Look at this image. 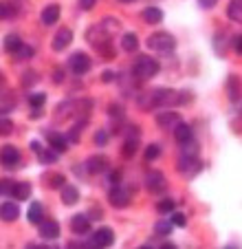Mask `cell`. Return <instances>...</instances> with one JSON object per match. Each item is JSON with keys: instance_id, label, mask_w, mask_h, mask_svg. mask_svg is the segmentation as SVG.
Wrapping results in <instances>:
<instances>
[{"instance_id": "cell-1", "label": "cell", "mask_w": 242, "mask_h": 249, "mask_svg": "<svg viewBox=\"0 0 242 249\" xmlns=\"http://www.w3.org/2000/svg\"><path fill=\"white\" fill-rule=\"evenodd\" d=\"M156 73H158V62L152 60L150 55H139L135 60V64H132V75L137 80H150Z\"/></svg>"}, {"instance_id": "cell-2", "label": "cell", "mask_w": 242, "mask_h": 249, "mask_svg": "<svg viewBox=\"0 0 242 249\" xmlns=\"http://www.w3.org/2000/svg\"><path fill=\"white\" fill-rule=\"evenodd\" d=\"M148 47L152 49V51L165 55V53H172L174 51L176 40H174V36H172V33H168V31H156V33H152V36L148 38Z\"/></svg>"}, {"instance_id": "cell-3", "label": "cell", "mask_w": 242, "mask_h": 249, "mask_svg": "<svg viewBox=\"0 0 242 249\" xmlns=\"http://www.w3.org/2000/svg\"><path fill=\"white\" fill-rule=\"evenodd\" d=\"M176 168H178V172L183 174V177H196V174L200 172V168H203V163H200V159L198 157H181L178 159V163H176Z\"/></svg>"}, {"instance_id": "cell-4", "label": "cell", "mask_w": 242, "mask_h": 249, "mask_svg": "<svg viewBox=\"0 0 242 249\" xmlns=\"http://www.w3.org/2000/svg\"><path fill=\"white\" fill-rule=\"evenodd\" d=\"M90 57L86 55V53H82V51H77V53H73V55L69 57V66H70V71L73 73H77V75H84V73H88L90 71Z\"/></svg>"}, {"instance_id": "cell-5", "label": "cell", "mask_w": 242, "mask_h": 249, "mask_svg": "<svg viewBox=\"0 0 242 249\" xmlns=\"http://www.w3.org/2000/svg\"><path fill=\"white\" fill-rule=\"evenodd\" d=\"M156 124L165 130H176V126L181 124V115L176 110H161L156 115Z\"/></svg>"}, {"instance_id": "cell-6", "label": "cell", "mask_w": 242, "mask_h": 249, "mask_svg": "<svg viewBox=\"0 0 242 249\" xmlns=\"http://www.w3.org/2000/svg\"><path fill=\"white\" fill-rule=\"evenodd\" d=\"M112 243H115V231H112L110 227H99L93 234V245L97 249H106V247H110Z\"/></svg>"}, {"instance_id": "cell-7", "label": "cell", "mask_w": 242, "mask_h": 249, "mask_svg": "<svg viewBox=\"0 0 242 249\" xmlns=\"http://www.w3.org/2000/svg\"><path fill=\"white\" fill-rule=\"evenodd\" d=\"M108 201H110L112 207H126L128 203H130V192L123 190L121 185H115V188L110 190V194H108Z\"/></svg>"}, {"instance_id": "cell-8", "label": "cell", "mask_w": 242, "mask_h": 249, "mask_svg": "<svg viewBox=\"0 0 242 249\" xmlns=\"http://www.w3.org/2000/svg\"><path fill=\"white\" fill-rule=\"evenodd\" d=\"M145 185H148V190H150L152 194H156V192H163V190L168 188V181H165L163 172L154 170V172L148 174V179H145Z\"/></svg>"}, {"instance_id": "cell-9", "label": "cell", "mask_w": 242, "mask_h": 249, "mask_svg": "<svg viewBox=\"0 0 242 249\" xmlns=\"http://www.w3.org/2000/svg\"><path fill=\"white\" fill-rule=\"evenodd\" d=\"M70 42H73V31L62 27L60 31L55 33V38H53V51H64Z\"/></svg>"}, {"instance_id": "cell-10", "label": "cell", "mask_w": 242, "mask_h": 249, "mask_svg": "<svg viewBox=\"0 0 242 249\" xmlns=\"http://www.w3.org/2000/svg\"><path fill=\"white\" fill-rule=\"evenodd\" d=\"M86 170H88V174H102L108 170V159L104 155H93L88 157V161H86Z\"/></svg>"}, {"instance_id": "cell-11", "label": "cell", "mask_w": 242, "mask_h": 249, "mask_svg": "<svg viewBox=\"0 0 242 249\" xmlns=\"http://www.w3.org/2000/svg\"><path fill=\"white\" fill-rule=\"evenodd\" d=\"M37 230H40V236H42V238L53 240L60 236V223L53 221V218H47L42 225H37Z\"/></svg>"}, {"instance_id": "cell-12", "label": "cell", "mask_w": 242, "mask_h": 249, "mask_svg": "<svg viewBox=\"0 0 242 249\" xmlns=\"http://www.w3.org/2000/svg\"><path fill=\"white\" fill-rule=\"evenodd\" d=\"M70 230H73L75 234H88L90 216H86V214H75V216L70 218Z\"/></svg>"}, {"instance_id": "cell-13", "label": "cell", "mask_w": 242, "mask_h": 249, "mask_svg": "<svg viewBox=\"0 0 242 249\" xmlns=\"http://www.w3.org/2000/svg\"><path fill=\"white\" fill-rule=\"evenodd\" d=\"M0 159H2V163L7 165V168H11V165H16L20 161V152L16 146H5L2 148V152H0Z\"/></svg>"}, {"instance_id": "cell-14", "label": "cell", "mask_w": 242, "mask_h": 249, "mask_svg": "<svg viewBox=\"0 0 242 249\" xmlns=\"http://www.w3.org/2000/svg\"><path fill=\"white\" fill-rule=\"evenodd\" d=\"M0 216H2V221H7V223L16 221V218L20 216V207L16 205V203H11V201L2 203V207H0Z\"/></svg>"}, {"instance_id": "cell-15", "label": "cell", "mask_w": 242, "mask_h": 249, "mask_svg": "<svg viewBox=\"0 0 242 249\" xmlns=\"http://www.w3.org/2000/svg\"><path fill=\"white\" fill-rule=\"evenodd\" d=\"M227 93L231 97V102H238L242 95V82L238 75H229V82H227Z\"/></svg>"}, {"instance_id": "cell-16", "label": "cell", "mask_w": 242, "mask_h": 249, "mask_svg": "<svg viewBox=\"0 0 242 249\" xmlns=\"http://www.w3.org/2000/svg\"><path fill=\"white\" fill-rule=\"evenodd\" d=\"M174 137H176L178 143H187V141L194 139V132H191V126L185 122H181L176 126V130H174Z\"/></svg>"}, {"instance_id": "cell-17", "label": "cell", "mask_w": 242, "mask_h": 249, "mask_svg": "<svg viewBox=\"0 0 242 249\" xmlns=\"http://www.w3.org/2000/svg\"><path fill=\"white\" fill-rule=\"evenodd\" d=\"M57 20H60V5H47L42 9V22L44 24H55Z\"/></svg>"}, {"instance_id": "cell-18", "label": "cell", "mask_w": 242, "mask_h": 249, "mask_svg": "<svg viewBox=\"0 0 242 249\" xmlns=\"http://www.w3.org/2000/svg\"><path fill=\"white\" fill-rule=\"evenodd\" d=\"M141 16H143V20L148 24H158L161 20H163V11L158 9V7H145Z\"/></svg>"}, {"instance_id": "cell-19", "label": "cell", "mask_w": 242, "mask_h": 249, "mask_svg": "<svg viewBox=\"0 0 242 249\" xmlns=\"http://www.w3.org/2000/svg\"><path fill=\"white\" fill-rule=\"evenodd\" d=\"M22 47H24V42L20 40L18 33H9V36L5 38V51H9L11 55H14V53H18Z\"/></svg>"}, {"instance_id": "cell-20", "label": "cell", "mask_w": 242, "mask_h": 249, "mask_svg": "<svg viewBox=\"0 0 242 249\" xmlns=\"http://www.w3.org/2000/svg\"><path fill=\"white\" fill-rule=\"evenodd\" d=\"M29 221L33 223V225H42L44 223V207H42V203H33L31 207H29Z\"/></svg>"}, {"instance_id": "cell-21", "label": "cell", "mask_w": 242, "mask_h": 249, "mask_svg": "<svg viewBox=\"0 0 242 249\" xmlns=\"http://www.w3.org/2000/svg\"><path fill=\"white\" fill-rule=\"evenodd\" d=\"M62 201H64L66 205H75V203L79 201V190L75 188V185H66V188H62Z\"/></svg>"}, {"instance_id": "cell-22", "label": "cell", "mask_w": 242, "mask_h": 249, "mask_svg": "<svg viewBox=\"0 0 242 249\" xmlns=\"http://www.w3.org/2000/svg\"><path fill=\"white\" fill-rule=\"evenodd\" d=\"M47 137H49V141H51V146L55 148V152H64L66 146H69V139L57 135V132H47Z\"/></svg>"}, {"instance_id": "cell-23", "label": "cell", "mask_w": 242, "mask_h": 249, "mask_svg": "<svg viewBox=\"0 0 242 249\" xmlns=\"http://www.w3.org/2000/svg\"><path fill=\"white\" fill-rule=\"evenodd\" d=\"M227 16L236 22H242V0H231L227 7Z\"/></svg>"}, {"instance_id": "cell-24", "label": "cell", "mask_w": 242, "mask_h": 249, "mask_svg": "<svg viewBox=\"0 0 242 249\" xmlns=\"http://www.w3.org/2000/svg\"><path fill=\"white\" fill-rule=\"evenodd\" d=\"M14 196L18 198V201H27V198L31 196V185L24 183V181L16 183V185H14Z\"/></svg>"}, {"instance_id": "cell-25", "label": "cell", "mask_w": 242, "mask_h": 249, "mask_svg": "<svg viewBox=\"0 0 242 249\" xmlns=\"http://www.w3.org/2000/svg\"><path fill=\"white\" fill-rule=\"evenodd\" d=\"M121 47H123V51L135 53V51H137V47H139V40H137L135 33H126V36L121 38Z\"/></svg>"}, {"instance_id": "cell-26", "label": "cell", "mask_w": 242, "mask_h": 249, "mask_svg": "<svg viewBox=\"0 0 242 249\" xmlns=\"http://www.w3.org/2000/svg\"><path fill=\"white\" fill-rule=\"evenodd\" d=\"M44 181H47L49 188H66V179L62 177V174H57V172L44 174Z\"/></svg>"}, {"instance_id": "cell-27", "label": "cell", "mask_w": 242, "mask_h": 249, "mask_svg": "<svg viewBox=\"0 0 242 249\" xmlns=\"http://www.w3.org/2000/svg\"><path fill=\"white\" fill-rule=\"evenodd\" d=\"M99 24H102L104 33H106L108 38H110V36H115V33H119V31H121V29H119V22H117L115 18H104Z\"/></svg>"}, {"instance_id": "cell-28", "label": "cell", "mask_w": 242, "mask_h": 249, "mask_svg": "<svg viewBox=\"0 0 242 249\" xmlns=\"http://www.w3.org/2000/svg\"><path fill=\"white\" fill-rule=\"evenodd\" d=\"M181 157H198V143L194 139L187 141V143H181Z\"/></svg>"}, {"instance_id": "cell-29", "label": "cell", "mask_w": 242, "mask_h": 249, "mask_svg": "<svg viewBox=\"0 0 242 249\" xmlns=\"http://www.w3.org/2000/svg\"><path fill=\"white\" fill-rule=\"evenodd\" d=\"M90 108H93V102H90V99H79L73 110L77 115H84V119H86V115H90Z\"/></svg>"}, {"instance_id": "cell-30", "label": "cell", "mask_w": 242, "mask_h": 249, "mask_svg": "<svg viewBox=\"0 0 242 249\" xmlns=\"http://www.w3.org/2000/svg\"><path fill=\"white\" fill-rule=\"evenodd\" d=\"M135 152H137V139H128L126 143H123V148H121V155L126 157V159H130Z\"/></svg>"}, {"instance_id": "cell-31", "label": "cell", "mask_w": 242, "mask_h": 249, "mask_svg": "<svg viewBox=\"0 0 242 249\" xmlns=\"http://www.w3.org/2000/svg\"><path fill=\"white\" fill-rule=\"evenodd\" d=\"M47 102V95L44 93H33L31 97H29V104L33 106V110H40V106Z\"/></svg>"}, {"instance_id": "cell-32", "label": "cell", "mask_w": 242, "mask_h": 249, "mask_svg": "<svg viewBox=\"0 0 242 249\" xmlns=\"http://www.w3.org/2000/svg\"><path fill=\"white\" fill-rule=\"evenodd\" d=\"M37 157H40V161H42V163H55V161H57V152H53V148L42 150Z\"/></svg>"}, {"instance_id": "cell-33", "label": "cell", "mask_w": 242, "mask_h": 249, "mask_svg": "<svg viewBox=\"0 0 242 249\" xmlns=\"http://www.w3.org/2000/svg\"><path fill=\"white\" fill-rule=\"evenodd\" d=\"M158 155H161V146H158V143H150V146L145 148V159L148 161H154Z\"/></svg>"}, {"instance_id": "cell-34", "label": "cell", "mask_w": 242, "mask_h": 249, "mask_svg": "<svg viewBox=\"0 0 242 249\" xmlns=\"http://www.w3.org/2000/svg\"><path fill=\"white\" fill-rule=\"evenodd\" d=\"M154 231H156V234H161V236H168L170 231H172V223H168V221H158L156 225H154Z\"/></svg>"}, {"instance_id": "cell-35", "label": "cell", "mask_w": 242, "mask_h": 249, "mask_svg": "<svg viewBox=\"0 0 242 249\" xmlns=\"http://www.w3.org/2000/svg\"><path fill=\"white\" fill-rule=\"evenodd\" d=\"M174 205H176V203H174L172 198H163V201H158V203H156V210L161 212V214H165V212H172V210H174Z\"/></svg>"}, {"instance_id": "cell-36", "label": "cell", "mask_w": 242, "mask_h": 249, "mask_svg": "<svg viewBox=\"0 0 242 249\" xmlns=\"http://www.w3.org/2000/svg\"><path fill=\"white\" fill-rule=\"evenodd\" d=\"M20 9L18 7H14V2H5V7H2V18H14V16H18Z\"/></svg>"}, {"instance_id": "cell-37", "label": "cell", "mask_w": 242, "mask_h": 249, "mask_svg": "<svg viewBox=\"0 0 242 249\" xmlns=\"http://www.w3.org/2000/svg\"><path fill=\"white\" fill-rule=\"evenodd\" d=\"M31 55H33V49H31V47H27V44H24V47L20 49L18 53H14L16 60H31Z\"/></svg>"}, {"instance_id": "cell-38", "label": "cell", "mask_w": 242, "mask_h": 249, "mask_svg": "<svg viewBox=\"0 0 242 249\" xmlns=\"http://www.w3.org/2000/svg\"><path fill=\"white\" fill-rule=\"evenodd\" d=\"M95 49H97L99 55H104V57H115V51H112L110 42H106V44H97Z\"/></svg>"}, {"instance_id": "cell-39", "label": "cell", "mask_w": 242, "mask_h": 249, "mask_svg": "<svg viewBox=\"0 0 242 249\" xmlns=\"http://www.w3.org/2000/svg\"><path fill=\"white\" fill-rule=\"evenodd\" d=\"M22 77H24V80H22V84H24V86H31V84H35V82L40 80V75H37L35 71H27V73H24Z\"/></svg>"}, {"instance_id": "cell-40", "label": "cell", "mask_w": 242, "mask_h": 249, "mask_svg": "<svg viewBox=\"0 0 242 249\" xmlns=\"http://www.w3.org/2000/svg\"><path fill=\"white\" fill-rule=\"evenodd\" d=\"M172 225H176V227H185V225H187L185 214H181V212H178V214H174V216H172Z\"/></svg>"}, {"instance_id": "cell-41", "label": "cell", "mask_w": 242, "mask_h": 249, "mask_svg": "<svg viewBox=\"0 0 242 249\" xmlns=\"http://www.w3.org/2000/svg\"><path fill=\"white\" fill-rule=\"evenodd\" d=\"M11 128H14V124H11L7 117H2V119H0V132H2V135H9V132H11Z\"/></svg>"}, {"instance_id": "cell-42", "label": "cell", "mask_w": 242, "mask_h": 249, "mask_svg": "<svg viewBox=\"0 0 242 249\" xmlns=\"http://www.w3.org/2000/svg\"><path fill=\"white\" fill-rule=\"evenodd\" d=\"M198 5L203 7V9H211V7L218 5V0H198Z\"/></svg>"}, {"instance_id": "cell-43", "label": "cell", "mask_w": 242, "mask_h": 249, "mask_svg": "<svg viewBox=\"0 0 242 249\" xmlns=\"http://www.w3.org/2000/svg\"><path fill=\"white\" fill-rule=\"evenodd\" d=\"M95 141H97L99 146H102V143H106V141H108V135H106V130H99L97 135H95Z\"/></svg>"}, {"instance_id": "cell-44", "label": "cell", "mask_w": 242, "mask_h": 249, "mask_svg": "<svg viewBox=\"0 0 242 249\" xmlns=\"http://www.w3.org/2000/svg\"><path fill=\"white\" fill-rule=\"evenodd\" d=\"M95 2H97V0H79V7H82V9H93L95 7Z\"/></svg>"}, {"instance_id": "cell-45", "label": "cell", "mask_w": 242, "mask_h": 249, "mask_svg": "<svg viewBox=\"0 0 242 249\" xmlns=\"http://www.w3.org/2000/svg\"><path fill=\"white\" fill-rule=\"evenodd\" d=\"M62 80H64V71L55 69V73H53V82H55V84H62Z\"/></svg>"}, {"instance_id": "cell-46", "label": "cell", "mask_w": 242, "mask_h": 249, "mask_svg": "<svg viewBox=\"0 0 242 249\" xmlns=\"http://www.w3.org/2000/svg\"><path fill=\"white\" fill-rule=\"evenodd\" d=\"M115 80V73H112V71H104L102 73V82H112Z\"/></svg>"}, {"instance_id": "cell-47", "label": "cell", "mask_w": 242, "mask_h": 249, "mask_svg": "<svg viewBox=\"0 0 242 249\" xmlns=\"http://www.w3.org/2000/svg\"><path fill=\"white\" fill-rule=\"evenodd\" d=\"M31 150H33V152H35V155H40V152H42V150H44V148H42V146H40V143H37V141H31Z\"/></svg>"}, {"instance_id": "cell-48", "label": "cell", "mask_w": 242, "mask_h": 249, "mask_svg": "<svg viewBox=\"0 0 242 249\" xmlns=\"http://www.w3.org/2000/svg\"><path fill=\"white\" fill-rule=\"evenodd\" d=\"M233 47H236V51L242 55V36H238V38H236V42H233Z\"/></svg>"}, {"instance_id": "cell-49", "label": "cell", "mask_w": 242, "mask_h": 249, "mask_svg": "<svg viewBox=\"0 0 242 249\" xmlns=\"http://www.w3.org/2000/svg\"><path fill=\"white\" fill-rule=\"evenodd\" d=\"M119 110H121L119 106H110V115H112V117H117V115H121Z\"/></svg>"}, {"instance_id": "cell-50", "label": "cell", "mask_w": 242, "mask_h": 249, "mask_svg": "<svg viewBox=\"0 0 242 249\" xmlns=\"http://www.w3.org/2000/svg\"><path fill=\"white\" fill-rule=\"evenodd\" d=\"M66 249H88V247H84V245H77V243H70Z\"/></svg>"}, {"instance_id": "cell-51", "label": "cell", "mask_w": 242, "mask_h": 249, "mask_svg": "<svg viewBox=\"0 0 242 249\" xmlns=\"http://www.w3.org/2000/svg\"><path fill=\"white\" fill-rule=\"evenodd\" d=\"M27 249H49V247H42V245H29Z\"/></svg>"}, {"instance_id": "cell-52", "label": "cell", "mask_w": 242, "mask_h": 249, "mask_svg": "<svg viewBox=\"0 0 242 249\" xmlns=\"http://www.w3.org/2000/svg\"><path fill=\"white\" fill-rule=\"evenodd\" d=\"M161 249H176V247H174V245H163Z\"/></svg>"}, {"instance_id": "cell-53", "label": "cell", "mask_w": 242, "mask_h": 249, "mask_svg": "<svg viewBox=\"0 0 242 249\" xmlns=\"http://www.w3.org/2000/svg\"><path fill=\"white\" fill-rule=\"evenodd\" d=\"M119 2H132V0H119Z\"/></svg>"}, {"instance_id": "cell-54", "label": "cell", "mask_w": 242, "mask_h": 249, "mask_svg": "<svg viewBox=\"0 0 242 249\" xmlns=\"http://www.w3.org/2000/svg\"><path fill=\"white\" fill-rule=\"evenodd\" d=\"M227 249H236V247H227Z\"/></svg>"}, {"instance_id": "cell-55", "label": "cell", "mask_w": 242, "mask_h": 249, "mask_svg": "<svg viewBox=\"0 0 242 249\" xmlns=\"http://www.w3.org/2000/svg\"><path fill=\"white\" fill-rule=\"evenodd\" d=\"M141 249H150V247H141Z\"/></svg>"}]
</instances>
